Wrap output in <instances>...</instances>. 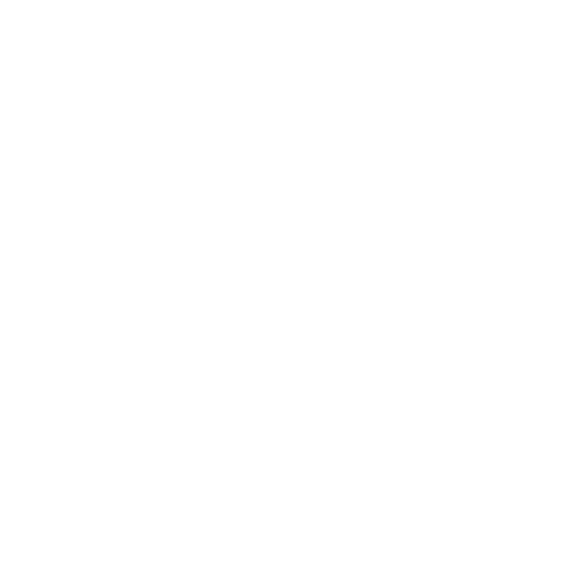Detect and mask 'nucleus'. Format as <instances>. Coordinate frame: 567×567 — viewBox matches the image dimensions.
Masks as SVG:
<instances>
[]
</instances>
